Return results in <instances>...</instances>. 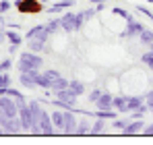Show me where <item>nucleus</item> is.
Masks as SVG:
<instances>
[{"label":"nucleus","instance_id":"nucleus-10","mask_svg":"<svg viewBox=\"0 0 153 145\" xmlns=\"http://www.w3.org/2000/svg\"><path fill=\"white\" fill-rule=\"evenodd\" d=\"M76 131V116L73 110H64V131L62 133H66V135H75Z\"/></svg>","mask_w":153,"mask_h":145},{"label":"nucleus","instance_id":"nucleus-8","mask_svg":"<svg viewBox=\"0 0 153 145\" xmlns=\"http://www.w3.org/2000/svg\"><path fill=\"white\" fill-rule=\"evenodd\" d=\"M19 118H21L23 131H29L31 124H33V112H31V108H29V102H27L23 108H19Z\"/></svg>","mask_w":153,"mask_h":145},{"label":"nucleus","instance_id":"nucleus-27","mask_svg":"<svg viewBox=\"0 0 153 145\" xmlns=\"http://www.w3.org/2000/svg\"><path fill=\"white\" fill-rule=\"evenodd\" d=\"M68 87H71L73 91H76V96H83V93H85V83H83V81H76V79H73V81L68 83Z\"/></svg>","mask_w":153,"mask_h":145},{"label":"nucleus","instance_id":"nucleus-24","mask_svg":"<svg viewBox=\"0 0 153 145\" xmlns=\"http://www.w3.org/2000/svg\"><path fill=\"white\" fill-rule=\"evenodd\" d=\"M68 83H71V79H64V77L60 75L58 79H54V81H52L50 89H52V91H58V89H66V87H68Z\"/></svg>","mask_w":153,"mask_h":145},{"label":"nucleus","instance_id":"nucleus-43","mask_svg":"<svg viewBox=\"0 0 153 145\" xmlns=\"http://www.w3.org/2000/svg\"><path fill=\"white\" fill-rule=\"evenodd\" d=\"M145 102H153V89L149 93H145Z\"/></svg>","mask_w":153,"mask_h":145},{"label":"nucleus","instance_id":"nucleus-32","mask_svg":"<svg viewBox=\"0 0 153 145\" xmlns=\"http://www.w3.org/2000/svg\"><path fill=\"white\" fill-rule=\"evenodd\" d=\"M128 120H130V118H126V120H124V118H114V120H112V126L118 129V131H124L126 124H128Z\"/></svg>","mask_w":153,"mask_h":145},{"label":"nucleus","instance_id":"nucleus-38","mask_svg":"<svg viewBox=\"0 0 153 145\" xmlns=\"http://www.w3.org/2000/svg\"><path fill=\"white\" fill-rule=\"evenodd\" d=\"M81 15H83L85 21H89V19H93V17L97 15V10H95V8H87V10H81Z\"/></svg>","mask_w":153,"mask_h":145},{"label":"nucleus","instance_id":"nucleus-40","mask_svg":"<svg viewBox=\"0 0 153 145\" xmlns=\"http://www.w3.org/2000/svg\"><path fill=\"white\" fill-rule=\"evenodd\" d=\"M46 72V75H48V77H50L52 81H54V79H58V77H60V72L58 71H54V69H48V71H44Z\"/></svg>","mask_w":153,"mask_h":145},{"label":"nucleus","instance_id":"nucleus-39","mask_svg":"<svg viewBox=\"0 0 153 145\" xmlns=\"http://www.w3.org/2000/svg\"><path fill=\"white\" fill-rule=\"evenodd\" d=\"M10 6H13V4H10V0H2V2H0V13L10 10Z\"/></svg>","mask_w":153,"mask_h":145},{"label":"nucleus","instance_id":"nucleus-44","mask_svg":"<svg viewBox=\"0 0 153 145\" xmlns=\"http://www.w3.org/2000/svg\"><path fill=\"white\" fill-rule=\"evenodd\" d=\"M147 108H149V112H153V102H147Z\"/></svg>","mask_w":153,"mask_h":145},{"label":"nucleus","instance_id":"nucleus-28","mask_svg":"<svg viewBox=\"0 0 153 145\" xmlns=\"http://www.w3.org/2000/svg\"><path fill=\"white\" fill-rule=\"evenodd\" d=\"M4 35H6V40H8L10 44H15V46H21V42H23V37H21L17 31H4Z\"/></svg>","mask_w":153,"mask_h":145},{"label":"nucleus","instance_id":"nucleus-35","mask_svg":"<svg viewBox=\"0 0 153 145\" xmlns=\"http://www.w3.org/2000/svg\"><path fill=\"white\" fill-rule=\"evenodd\" d=\"M137 10H139L141 15H145L147 19H151V21H153V10H149V8H145L143 4H137Z\"/></svg>","mask_w":153,"mask_h":145},{"label":"nucleus","instance_id":"nucleus-46","mask_svg":"<svg viewBox=\"0 0 153 145\" xmlns=\"http://www.w3.org/2000/svg\"><path fill=\"white\" fill-rule=\"evenodd\" d=\"M149 50H153V42H151V44H149Z\"/></svg>","mask_w":153,"mask_h":145},{"label":"nucleus","instance_id":"nucleus-6","mask_svg":"<svg viewBox=\"0 0 153 145\" xmlns=\"http://www.w3.org/2000/svg\"><path fill=\"white\" fill-rule=\"evenodd\" d=\"M143 29H145V27H143V23H139V21H128V23H126V29H124V31L120 33V37H122V40L139 37Z\"/></svg>","mask_w":153,"mask_h":145},{"label":"nucleus","instance_id":"nucleus-48","mask_svg":"<svg viewBox=\"0 0 153 145\" xmlns=\"http://www.w3.org/2000/svg\"><path fill=\"white\" fill-rule=\"evenodd\" d=\"M2 133H4V131H2V129H0V135H2Z\"/></svg>","mask_w":153,"mask_h":145},{"label":"nucleus","instance_id":"nucleus-23","mask_svg":"<svg viewBox=\"0 0 153 145\" xmlns=\"http://www.w3.org/2000/svg\"><path fill=\"white\" fill-rule=\"evenodd\" d=\"M105 126H108V120H103V118H95L93 124H91V135H102L103 131H105Z\"/></svg>","mask_w":153,"mask_h":145},{"label":"nucleus","instance_id":"nucleus-9","mask_svg":"<svg viewBox=\"0 0 153 145\" xmlns=\"http://www.w3.org/2000/svg\"><path fill=\"white\" fill-rule=\"evenodd\" d=\"M39 129H42L44 135H54V133H58L56 126H54V122H52L50 112H46V110H44V114L39 116Z\"/></svg>","mask_w":153,"mask_h":145},{"label":"nucleus","instance_id":"nucleus-22","mask_svg":"<svg viewBox=\"0 0 153 145\" xmlns=\"http://www.w3.org/2000/svg\"><path fill=\"white\" fill-rule=\"evenodd\" d=\"M19 83H21L23 87H27V89H33V87H35V81H33L31 71L29 72H21V75H19Z\"/></svg>","mask_w":153,"mask_h":145},{"label":"nucleus","instance_id":"nucleus-17","mask_svg":"<svg viewBox=\"0 0 153 145\" xmlns=\"http://www.w3.org/2000/svg\"><path fill=\"white\" fill-rule=\"evenodd\" d=\"M73 6H75V0H56L48 10H50V13H62V10L73 8Z\"/></svg>","mask_w":153,"mask_h":145},{"label":"nucleus","instance_id":"nucleus-47","mask_svg":"<svg viewBox=\"0 0 153 145\" xmlns=\"http://www.w3.org/2000/svg\"><path fill=\"white\" fill-rule=\"evenodd\" d=\"M39 2H42V4H46V2H48V0H39Z\"/></svg>","mask_w":153,"mask_h":145},{"label":"nucleus","instance_id":"nucleus-16","mask_svg":"<svg viewBox=\"0 0 153 145\" xmlns=\"http://www.w3.org/2000/svg\"><path fill=\"white\" fill-rule=\"evenodd\" d=\"M27 48L31 50V52H37V54H39V52H50V48H48L46 42L35 40V37H33V40H27Z\"/></svg>","mask_w":153,"mask_h":145},{"label":"nucleus","instance_id":"nucleus-19","mask_svg":"<svg viewBox=\"0 0 153 145\" xmlns=\"http://www.w3.org/2000/svg\"><path fill=\"white\" fill-rule=\"evenodd\" d=\"M112 106L120 112V114H126L128 112V106H126V96H114L112 99Z\"/></svg>","mask_w":153,"mask_h":145},{"label":"nucleus","instance_id":"nucleus-5","mask_svg":"<svg viewBox=\"0 0 153 145\" xmlns=\"http://www.w3.org/2000/svg\"><path fill=\"white\" fill-rule=\"evenodd\" d=\"M0 108L4 112V116H19V106L17 99L10 96H0Z\"/></svg>","mask_w":153,"mask_h":145},{"label":"nucleus","instance_id":"nucleus-37","mask_svg":"<svg viewBox=\"0 0 153 145\" xmlns=\"http://www.w3.org/2000/svg\"><path fill=\"white\" fill-rule=\"evenodd\" d=\"M102 93H103L102 89H91V91H89V97H87V99H89L91 104H95V102H97V97L102 96Z\"/></svg>","mask_w":153,"mask_h":145},{"label":"nucleus","instance_id":"nucleus-2","mask_svg":"<svg viewBox=\"0 0 153 145\" xmlns=\"http://www.w3.org/2000/svg\"><path fill=\"white\" fill-rule=\"evenodd\" d=\"M83 23H85V19H83L81 13H64V15L60 17V27H62V31H66V33L79 31V29L83 27Z\"/></svg>","mask_w":153,"mask_h":145},{"label":"nucleus","instance_id":"nucleus-31","mask_svg":"<svg viewBox=\"0 0 153 145\" xmlns=\"http://www.w3.org/2000/svg\"><path fill=\"white\" fill-rule=\"evenodd\" d=\"M141 62L143 64H147L149 69L153 71V50H147V52H143V56H141Z\"/></svg>","mask_w":153,"mask_h":145},{"label":"nucleus","instance_id":"nucleus-33","mask_svg":"<svg viewBox=\"0 0 153 145\" xmlns=\"http://www.w3.org/2000/svg\"><path fill=\"white\" fill-rule=\"evenodd\" d=\"M10 72L6 71V72H0V87H10Z\"/></svg>","mask_w":153,"mask_h":145},{"label":"nucleus","instance_id":"nucleus-34","mask_svg":"<svg viewBox=\"0 0 153 145\" xmlns=\"http://www.w3.org/2000/svg\"><path fill=\"white\" fill-rule=\"evenodd\" d=\"M10 69H13V60L10 58H4L0 62V72H6V71H10Z\"/></svg>","mask_w":153,"mask_h":145},{"label":"nucleus","instance_id":"nucleus-4","mask_svg":"<svg viewBox=\"0 0 153 145\" xmlns=\"http://www.w3.org/2000/svg\"><path fill=\"white\" fill-rule=\"evenodd\" d=\"M0 129H2L4 133H10V135L21 133V131H23L21 118H19V116H0Z\"/></svg>","mask_w":153,"mask_h":145},{"label":"nucleus","instance_id":"nucleus-21","mask_svg":"<svg viewBox=\"0 0 153 145\" xmlns=\"http://www.w3.org/2000/svg\"><path fill=\"white\" fill-rule=\"evenodd\" d=\"M141 104H145V96H130L126 97V106H128V112L137 110Z\"/></svg>","mask_w":153,"mask_h":145},{"label":"nucleus","instance_id":"nucleus-26","mask_svg":"<svg viewBox=\"0 0 153 145\" xmlns=\"http://www.w3.org/2000/svg\"><path fill=\"white\" fill-rule=\"evenodd\" d=\"M112 13H114V15H118V17H122V19H124V21H134V19H132V15H130V13H128L126 8H120V6H114V8H112Z\"/></svg>","mask_w":153,"mask_h":145},{"label":"nucleus","instance_id":"nucleus-14","mask_svg":"<svg viewBox=\"0 0 153 145\" xmlns=\"http://www.w3.org/2000/svg\"><path fill=\"white\" fill-rule=\"evenodd\" d=\"M54 93H56V97H58V99H64V102H73V104H76V99H79L76 91H73L71 87H66V89H58V91H54Z\"/></svg>","mask_w":153,"mask_h":145},{"label":"nucleus","instance_id":"nucleus-30","mask_svg":"<svg viewBox=\"0 0 153 145\" xmlns=\"http://www.w3.org/2000/svg\"><path fill=\"white\" fill-rule=\"evenodd\" d=\"M147 112H149L147 104H141V106H139L137 110H132V114H130V120H132V118H143V116H145Z\"/></svg>","mask_w":153,"mask_h":145},{"label":"nucleus","instance_id":"nucleus-7","mask_svg":"<svg viewBox=\"0 0 153 145\" xmlns=\"http://www.w3.org/2000/svg\"><path fill=\"white\" fill-rule=\"evenodd\" d=\"M27 40H42V42H48V37H50V33H48V27L46 25H35V27H31L29 31H27L25 35Z\"/></svg>","mask_w":153,"mask_h":145},{"label":"nucleus","instance_id":"nucleus-13","mask_svg":"<svg viewBox=\"0 0 153 145\" xmlns=\"http://www.w3.org/2000/svg\"><path fill=\"white\" fill-rule=\"evenodd\" d=\"M112 99H114L112 93H105V91H103L102 96L97 97V102H95V108H97V110H110V108H114V106H112Z\"/></svg>","mask_w":153,"mask_h":145},{"label":"nucleus","instance_id":"nucleus-20","mask_svg":"<svg viewBox=\"0 0 153 145\" xmlns=\"http://www.w3.org/2000/svg\"><path fill=\"white\" fill-rule=\"evenodd\" d=\"M75 135H91V122L87 120V118L76 120V131H75Z\"/></svg>","mask_w":153,"mask_h":145},{"label":"nucleus","instance_id":"nucleus-3","mask_svg":"<svg viewBox=\"0 0 153 145\" xmlns=\"http://www.w3.org/2000/svg\"><path fill=\"white\" fill-rule=\"evenodd\" d=\"M15 6L21 15H37L44 10V4L39 0H15Z\"/></svg>","mask_w":153,"mask_h":145},{"label":"nucleus","instance_id":"nucleus-49","mask_svg":"<svg viewBox=\"0 0 153 145\" xmlns=\"http://www.w3.org/2000/svg\"><path fill=\"white\" fill-rule=\"evenodd\" d=\"M145 2H153V0H145Z\"/></svg>","mask_w":153,"mask_h":145},{"label":"nucleus","instance_id":"nucleus-11","mask_svg":"<svg viewBox=\"0 0 153 145\" xmlns=\"http://www.w3.org/2000/svg\"><path fill=\"white\" fill-rule=\"evenodd\" d=\"M52 106H54V108H60V110H73V112L83 114V110H81L76 104H73V102H64V99H58V97L52 99Z\"/></svg>","mask_w":153,"mask_h":145},{"label":"nucleus","instance_id":"nucleus-18","mask_svg":"<svg viewBox=\"0 0 153 145\" xmlns=\"http://www.w3.org/2000/svg\"><path fill=\"white\" fill-rule=\"evenodd\" d=\"M118 110L116 108H110V110H97V112H93L91 116H95V118H103V120H114V118H118Z\"/></svg>","mask_w":153,"mask_h":145},{"label":"nucleus","instance_id":"nucleus-12","mask_svg":"<svg viewBox=\"0 0 153 145\" xmlns=\"http://www.w3.org/2000/svg\"><path fill=\"white\" fill-rule=\"evenodd\" d=\"M145 129V122H143V118H132V120H128L126 129H124V133L126 135H137V133H141Z\"/></svg>","mask_w":153,"mask_h":145},{"label":"nucleus","instance_id":"nucleus-36","mask_svg":"<svg viewBox=\"0 0 153 145\" xmlns=\"http://www.w3.org/2000/svg\"><path fill=\"white\" fill-rule=\"evenodd\" d=\"M6 96L15 97V99H25V97H23V93H21L19 89H13V87H8V89H6Z\"/></svg>","mask_w":153,"mask_h":145},{"label":"nucleus","instance_id":"nucleus-42","mask_svg":"<svg viewBox=\"0 0 153 145\" xmlns=\"http://www.w3.org/2000/svg\"><path fill=\"white\" fill-rule=\"evenodd\" d=\"M103 8H105V2H97V4H95V10H97V13H100V10H103Z\"/></svg>","mask_w":153,"mask_h":145},{"label":"nucleus","instance_id":"nucleus-45","mask_svg":"<svg viewBox=\"0 0 153 145\" xmlns=\"http://www.w3.org/2000/svg\"><path fill=\"white\" fill-rule=\"evenodd\" d=\"M89 2H93V4H97V2H102V0H89Z\"/></svg>","mask_w":153,"mask_h":145},{"label":"nucleus","instance_id":"nucleus-25","mask_svg":"<svg viewBox=\"0 0 153 145\" xmlns=\"http://www.w3.org/2000/svg\"><path fill=\"white\" fill-rule=\"evenodd\" d=\"M139 40H141V44H143V46H147V48H149V44L153 42V29H143V31H141V35H139Z\"/></svg>","mask_w":153,"mask_h":145},{"label":"nucleus","instance_id":"nucleus-1","mask_svg":"<svg viewBox=\"0 0 153 145\" xmlns=\"http://www.w3.org/2000/svg\"><path fill=\"white\" fill-rule=\"evenodd\" d=\"M42 64H44V58H42L37 52H31V50H25V52H21V56H19V62H17V67H19V72L39 71V69H42Z\"/></svg>","mask_w":153,"mask_h":145},{"label":"nucleus","instance_id":"nucleus-41","mask_svg":"<svg viewBox=\"0 0 153 145\" xmlns=\"http://www.w3.org/2000/svg\"><path fill=\"white\" fill-rule=\"evenodd\" d=\"M143 135H147V137H153V122H151V124H147V126L143 129Z\"/></svg>","mask_w":153,"mask_h":145},{"label":"nucleus","instance_id":"nucleus-29","mask_svg":"<svg viewBox=\"0 0 153 145\" xmlns=\"http://www.w3.org/2000/svg\"><path fill=\"white\" fill-rule=\"evenodd\" d=\"M46 27H48V33L50 35H54V33H58L62 27H60V19H50L48 23H46Z\"/></svg>","mask_w":153,"mask_h":145},{"label":"nucleus","instance_id":"nucleus-15","mask_svg":"<svg viewBox=\"0 0 153 145\" xmlns=\"http://www.w3.org/2000/svg\"><path fill=\"white\" fill-rule=\"evenodd\" d=\"M50 116H52V122H54L56 131H64V110L56 108L54 112H50Z\"/></svg>","mask_w":153,"mask_h":145}]
</instances>
